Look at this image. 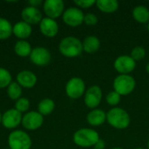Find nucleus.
<instances>
[{
    "mask_svg": "<svg viewBox=\"0 0 149 149\" xmlns=\"http://www.w3.org/2000/svg\"><path fill=\"white\" fill-rule=\"evenodd\" d=\"M58 51L60 54L65 58H77L83 52L82 41L73 36L65 37L58 44Z\"/></svg>",
    "mask_w": 149,
    "mask_h": 149,
    "instance_id": "obj_1",
    "label": "nucleus"
},
{
    "mask_svg": "<svg viewBox=\"0 0 149 149\" xmlns=\"http://www.w3.org/2000/svg\"><path fill=\"white\" fill-rule=\"evenodd\" d=\"M100 139L99 133L93 128L82 127L78 129L72 135L73 143L80 148H93L97 141Z\"/></svg>",
    "mask_w": 149,
    "mask_h": 149,
    "instance_id": "obj_2",
    "label": "nucleus"
},
{
    "mask_svg": "<svg viewBox=\"0 0 149 149\" xmlns=\"http://www.w3.org/2000/svg\"><path fill=\"white\" fill-rule=\"evenodd\" d=\"M107 121L113 128L118 130H123L129 127L131 118L125 109L116 107H112L107 113Z\"/></svg>",
    "mask_w": 149,
    "mask_h": 149,
    "instance_id": "obj_3",
    "label": "nucleus"
},
{
    "mask_svg": "<svg viewBox=\"0 0 149 149\" xmlns=\"http://www.w3.org/2000/svg\"><path fill=\"white\" fill-rule=\"evenodd\" d=\"M113 91L118 93L121 97L131 94L135 87V79L130 74H119L113 83Z\"/></svg>",
    "mask_w": 149,
    "mask_h": 149,
    "instance_id": "obj_4",
    "label": "nucleus"
},
{
    "mask_svg": "<svg viewBox=\"0 0 149 149\" xmlns=\"http://www.w3.org/2000/svg\"><path fill=\"white\" fill-rule=\"evenodd\" d=\"M7 143L10 149H31L32 145L31 136L25 131L20 129L10 133Z\"/></svg>",
    "mask_w": 149,
    "mask_h": 149,
    "instance_id": "obj_5",
    "label": "nucleus"
},
{
    "mask_svg": "<svg viewBox=\"0 0 149 149\" xmlns=\"http://www.w3.org/2000/svg\"><path fill=\"white\" fill-rule=\"evenodd\" d=\"M86 83L79 77L71 78L65 84V92L68 98L72 100H78L84 96L86 93Z\"/></svg>",
    "mask_w": 149,
    "mask_h": 149,
    "instance_id": "obj_6",
    "label": "nucleus"
},
{
    "mask_svg": "<svg viewBox=\"0 0 149 149\" xmlns=\"http://www.w3.org/2000/svg\"><path fill=\"white\" fill-rule=\"evenodd\" d=\"M85 14L78 7H69L65 10L62 15L63 22L70 27H78L84 23Z\"/></svg>",
    "mask_w": 149,
    "mask_h": 149,
    "instance_id": "obj_7",
    "label": "nucleus"
},
{
    "mask_svg": "<svg viewBox=\"0 0 149 149\" xmlns=\"http://www.w3.org/2000/svg\"><path fill=\"white\" fill-rule=\"evenodd\" d=\"M102 98L103 93L100 86L93 85L86 89L84 94V103L86 107L93 110L97 108L100 105Z\"/></svg>",
    "mask_w": 149,
    "mask_h": 149,
    "instance_id": "obj_8",
    "label": "nucleus"
},
{
    "mask_svg": "<svg viewBox=\"0 0 149 149\" xmlns=\"http://www.w3.org/2000/svg\"><path fill=\"white\" fill-rule=\"evenodd\" d=\"M29 58L30 61L37 66H45L50 64L52 54L47 48L44 46H36L32 48Z\"/></svg>",
    "mask_w": 149,
    "mask_h": 149,
    "instance_id": "obj_9",
    "label": "nucleus"
},
{
    "mask_svg": "<svg viewBox=\"0 0 149 149\" xmlns=\"http://www.w3.org/2000/svg\"><path fill=\"white\" fill-rule=\"evenodd\" d=\"M44 124V116L38 111H29L23 115L21 125L28 131H35Z\"/></svg>",
    "mask_w": 149,
    "mask_h": 149,
    "instance_id": "obj_10",
    "label": "nucleus"
},
{
    "mask_svg": "<svg viewBox=\"0 0 149 149\" xmlns=\"http://www.w3.org/2000/svg\"><path fill=\"white\" fill-rule=\"evenodd\" d=\"M65 3L62 0H45L43 3V11L46 17L57 19L65 11Z\"/></svg>",
    "mask_w": 149,
    "mask_h": 149,
    "instance_id": "obj_11",
    "label": "nucleus"
},
{
    "mask_svg": "<svg viewBox=\"0 0 149 149\" xmlns=\"http://www.w3.org/2000/svg\"><path fill=\"white\" fill-rule=\"evenodd\" d=\"M23 114L16 110L15 108H10L6 110L2 114V122L1 124L6 129L13 130L16 129L22 123Z\"/></svg>",
    "mask_w": 149,
    "mask_h": 149,
    "instance_id": "obj_12",
    "label": "nucleus"
},
{
    "mask_svg": "<svg viewBox=\"0 0 149 149\" xmlns=\"http://www.w3.org/2000/svg\"><path fill=\"white\" fill-rule=\"evenodd\" d=\"M113 67L119 74H130L136 68V61L130 55H120L115 58Z\"/></svg>",
    "mask_w": 149,
    "mask_h": 149,
    "instance_id": "obj_13",
    "label": "nucleus"
},
{
    "mask_svg": "<svg viewBox=\"0 0 149 149\" xmlns=\"http://www.w3.org/2000/svg\"><path fill=\"white\" fill-rule=\"evenodd\" d=\"M39 31L41 34L49 38H52L56 37L59 31V26L58 22L55 19L49 17H43L41 22L39 23Z\"/></svg>",
    "mask_w": 149,
    "mask_h": 149,
    "instance_id": "obj_14",
    "label": "nucleus"
},
{
    "mask_svg": "<svg viewBox=\"0 0 149 149\" xmlns=\"http://www.w3.org/2000/svg\"><path fill=\"white\" fill-rule=\"evenodd\" d=\"M21 18L22 21L31 25L39 24V23L43 19V14L38 8L27 5L21 11Z\"/></svg>",
    "mask_w": 149,
    "mask_h": 149,
    "instance_id": "obj_15",
    "label": "nucleus"
},
{
    "mask_svg": "<svg viewBox=\"0 0 149 149\" xmlns=\"http://www.w3.org/2000/svg\"><path fill=\"white\" fill-rule=\"evenodd\" d=\"M16 82L22 87L31 89L34 87L38 82L37 75L29 70H22L16 76Z\"/></svg>",
    "mask_w": 149,
    "mask_h": 149,
    "instance_id": "obj_16",
    "label": "nucleus"
},
{
    "mask_svg": "<svg viewBox=\"0 0 149 149\" xmlns=\"http://www.w3.org/2000/svg\"><path fill=\"white\" fill-rule=\"evenodd\" d=\"M32 33V27L31 24L24 22L18 21L13 24L12 35H14L18 40H26L31 37Z\"/></svg>",
    "mask_w": 149,
    "mask_h": 149,
    "instance_id": "obj_17",
    "label": "nucleus"
},
{
    "mask_svg": "<svg viewBox=\"0 0 149 149\" xmlns=\"http://www.w3.org/2000/svg\"><path fill=\"white\" fill-rule=\"evenodd\" d=\"M86 121L92 127H100L107 121V113L100 108L93 109L87 113Z\"/></svg>",
    "mask_w": 149,
    "mask_h": 149,
    "instance_id": "obj_18",
    "label": "nucleus"
},
{
    "mask_svg": "<svg viewBox=\"0 0 149 149\" xmlns=\"http://www.w3.org/2000/svg\"><path fill=\"white\" fill-rule=\"evenodd\" d=\"M82 45H83V52L92 54L99 51L101 43H100V39L98 37L94 35H90L84 38V40L82 41Z\"/></svg>",
    "mask_w": 149,
    "mask_h": 149,
    "instance_id": "obj_19",
    "label": "nucleus"
},
{
    "mask_svg": "<svg viewBox=\"0 0 149 149\" xmlns=\"http://www.w3.org/2000/svg\"><path fill=\"white\" fill-rule=\"evenodd\" d=\"M132 17L139 24H148L149 9L142 4L137 5L132 10Z\"/></svg>",
    "mask_w": 149,
    "mask_h": 149,
    "instance_id": "obj_20",
    "label": "nucleus"
},
{
    "mask_svg": "<svg viewBox=\"0 0 149 149\" xmlns=\"http://www.w3.org/2000/svg\"><path fill=\"white\" fill-rule=\"evenodd\" d=\"M95 5L99 10L107 14L117 11L120 7V3L117 0H98Z\"/></svg>",
    "mask_w": 149,
    "mask_h": 149,
    "instance_id": "obj_21",
    "label": "nucleus"
},
{
    "mask_svg": "<svg viewBox=\"0 0 149 149\" xmlns=\"http://www.w3.org/2000/svg\"><path fill=\"white\" fill-rule=\"evenodd\" d=\"M14 52L20 58L30 57V54L32 51L31 44L27 40H17L14 45Z\"/></svg>",
    "mask_w": 149,
    "mask_h": 149,
    "instance_id": "obj_22",
    "label": "nucleus"
},
{
    "mask_svg": "<svg viewBox=\"0 0 149 149\" xmlns=\"http://www.w3.org/2000/svg\"><path fill=\"white\" fill-rule=\"evenodd\" d=\"M55 107H56V105H55V102L53 100H52L50 98H45L38 102V112L43 116L50 115L54 111Z\"/></svg>",
    "mask_w": 149,
    "mask_h": 149,
    "instance_id": "obj_23",
    "label": "nucleus"
},
{
    "mask_svg": "<svg viewBox=\"0 0 149 149\" xmlns=\"http://www.w3.org/2000/svg\"><path fill=\"white\" fill-rule=\"evenodd\" d=\"M12 29L13 25L7 18L0 17V40L8 39L12 35Z\"/></svg>",
    "mask_w": 149,
    "mask_h": 149,
    "instance_id": "obj_24",
    "label": "nucleus"
},
{
    "mask_svg": "<svg viewBox=\"0 0 149 149\" xmlns=\"http://www.w3.org/2000/svg\"><path fill=\"white\" fill-rule=\"evenodd\" d=\"M6 92H7V95L8 97L12 100H17L18 99H20L22 97V93H23V90L22 87L16 82V81H12L9 86L6 88Z\"/></svg>",
    "mask_w": 149,
    "mask_h": 149,
    "instance_id": "obj_25",
    "label": "nucleus"
},
{
    "mask_svg": "<svg viewBox=\"0 0 149 149\" xmlns=\"http://www.w3.org/2000/svg\"><path fill=\"white\" fill-rule=\"evenodd\" d=\"M12 82L11 73L4 67H0V89L7 88Z\"/></svg>",
    "mask_w": 149,
    "mask_h": 149,
    "instance_id": "obj_26",
    "label": "nucleus"
},
{
    "mask_svg": "<svg viewBox=\"0 0 149 149\" xmlns=\"http://www.w3.org/2000/svg\"><path fill=\"white\" fill-rule=\"evenodd\" d=\"M30 106H31V103H30V100L27 99V98H24V97H21L20 99H18L17 100H16L15 102V109L17 110L18 112H20L22 114L29 112V109H30Z\"/></svg>",
    "mask_w": 149,
    "mask_h": 149,
    "instance_id": "obj_27",
    "label": "nucleus"
},
{
    "mask_svg": "<svg viewBox=\"0 0 149 149\" xmlns=\"http://www.w3.org/2000/svg\"><path fill=\"white\" fill-rule=\"evenodd\" d=\"M120 100H121V96L115 91H112L108 93L106 96L107 103L113 107H116L120 104Z\"/></svg>",
    "mask_w": 149,
    "mask_h": 149,
    "instance_id": "obj_28",
    "label": "nucleus"
},
{
    "mask_svg": "<svg viewBox=\"0 0 149 149\" xmlns=\"http://www.w3.org/2000/svg\"><path fill=\"white\" fill-rule=\"evenodd\" d=\"M131 58L134 60V61H140L141 59H143L146 56V50L143 46L141 45H137L135 47H134L131 51L130 53Z\"/></svg>",
    "mask_w": 149,
    "mask_h": 149,
    "instance_id": "obj_29",
    "label": "nucleus"
},
{
    "mask_svg": "<svg viewBox=\"0 0 149 149\" xmlns=\"http://www.w3.org/2000/svg\"><path fill=\"white\" fill-rule=\"evenodd\" d=\"M74 4L76 5V7L81 9H89L91 7H93L96 1L94 0H75Z\"/></svg>",
    "mask_w": 149,
    "mask_h": 149,
    "instance_id": "obj_30",
    "label": "nucleus"
},
{
    "mask_svg": "<svg viewBox=\"0 0 149 149\" xmlns=\"http://www.w3.org/2000/svg\"><path fill=\"white\" fill-rule=\"evenodd\" d=\"M99 22V18L98 17L93 14V13H86L85 14V17H84V24H86V25H89V26H93L95 24H97Z\"/></svg>",
    "mask_w": 149,
    "mask_h": 149,
    "instance_id": "obj_31",
    "label": "nucleus"
},
{
    "mask_svg": "<svg viewBox=\"0 0 149 149\" xmlns=\"http://www.w3.org/2000/svg\"><path fill=\"white\" fill-rule=\"evenodd\" d=\"M106 148V142L104 140L100 139L97 143L93 146V149H105Z\"/></svg>",
    "mask_w": 149,
    "mask_h": 149,
    "instance_id": "obj_32",
    "label": "nucleus"
},
{
    "mask_svg": "<svg viewBox=\"0 0 149 149\" xmlns=\"http://www.w3.org/2000/svg\"><path fill=\"white\" fill-rule=\"evenodd\" d=\"M28 5L29 6H32V7H36V8H38L39 5H43V2L41 0H30L28 1Z\"/></svg>",
    "mask_w": 149,
    "mask_h": 149,
    "instance_id": "obj_33",
    "label": "nucleus"
},
{
    "mask_svg": "<svg viewBox=\"0 0 149 149\" xmlns=\"http://www.w3.org/2000/svg\"><path fill=\"white\" fill-rule=\"evenodd\" d=\"M146 72L149 74V63H148L147 65H146Z\"/></svg>",
    "mask_w": 149,
    "mask_h": 149,
    "instance_id": "obj_34",
    "label": "nucleus"
},
{
    "mask_svg": "<svg viewBox=\"0 0 149 149\" xmlns=\"http://www.w3.org/2000/svg\"><path fill=\"white\" fill-rule=\"evenodd\" d=\"M111 149H124V148H120V147H116V148H111Z\"/></svg>",
    "mask_w": 149,
    "mask_h": 149,
    "instance_id": "obj_35",
    "label": "nucleus"
},
{
    "mask_svg": "<svg viewBox=\"0 0 149 149\" xmlns=\"http://www.w3.org/2000/svg\"><path fill=\"white\" fill-rule=\"evenodd\" d=\"M1 122H2V113L0 112V124H1Z\"/></svg>",
    "mask_w": 149,
    "mask_h": 149,
    "instance_id": "obj_36",
    "label": "nucleus"
},
{
    "mask_svg": "<svg viewBox=\"0 0 149 149\" xmlns=\"http://www.w3.org/2000/svg\"><path fill=\"white\" fill-rule=\"evenodd\" d=\"M148 149H149V140L148 141Z\"/></svg>",
    "mask_w": 149,
    "mask_h": 149,
    "instance_id": "obj_37",
    "label": "nucleus"
},
{
    "mask_svg": "<svg viewBox=\"0 0 149 149\" xmlns=\"http://www.w3.org/2000/svg\"><path fill=\"white\" fill-rule=\"evenodd\" d=\"M134 149H145V148H134Z\"/></svg>",
    "mask_w": 149,
    "mask_h": 149,
    "instance_id": "obj_38",
    "label": "nucleus"
},
{
    "mask_svg": "<svg viewBox=\"0 0 149 149\" xmlns=\"http://www.w3.org/2000/svg\"><path fill=\"white\" fill-rule=\"evenodd\" d=\"M148 32H149V23L148 24Z\"/></svg>",
    "mask_w": 149,
    "mask_h": 149,
    "instance_id": "obj_39",
    "label": "nucleus"
}]
</instances>
